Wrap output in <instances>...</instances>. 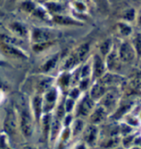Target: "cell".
Masks as SVG:
<instances>
[{
    "label": "cell",
    "mask_w": 141,
    "mask_h": 149,
    "mask_svg": "<svg viewBox=\"0 0 141 149\" xmlns=\"http://www.w3.org/2000/svg\"><path fill=\"white\" fill-rule=\"evenodd\" d=\"M60 36L59 31L50 28H33L31 33V39L33 43L53 42Z\"/></svg>",
    "instance_id": "obj_1"
},
{
    "label": "cell",
    "mask_w": 141,
    "mask_h": 149,
    "mask_svg": "<svg viewBox=\"0 0 141 149\" xmlns=\"http://www.w3.org/2000/svg\"><path fill=\"white\" fill-rule=\"evenodd\" d=\"M89 48H90V46L88 43H83L82 45H80L70 54V57L66 60L63 68L65 69H70V68H74L86 58V54H88Z\"/></svg>",
    "instance_id": "obj_2"
},
{
    "label": "cell",
    "mask_w": 141,
    "mask_h": 149,
    "mask_svg": "<svg viewBox=\"0 0 141 149\" xmlns=\"http://www.w3.org/2000/svg\"><path fill=\"white\" fill-rule=\"evenodd\" d=\"M20 127L24 137H30L33 132V123L27 109H23L21 112V119H20Z\"/></svg>",
    "instance_id": "obj_3"
},
{
    "label": "cell",
    "mask_w": 141,
    "mask_h": 149,
    "mask_svg": "<svg viewBox=\"0 0 141 149\" xmlns=\"http://www.w3.org/2000/svg\"><path fill=\"white\" fill-rule=\"evenodd\" d=\"M119 58L123 63L132 62L135 58V50L129 42H124L119 49Z\"/></svg>",
    "instance_id": "obj_4"
},
{
    "label": "cell",
    "mask_w": 141,
    "mask_h": 149,
    "mask_svg": "<svg viewBox=\"0 0 141 149\" xmlns=\"http://www.w3.org/2000/svg\"><path fill=\"white\" fill-rule=\"evenodd\" d=\"M4 130L8 134L12 135L15 131H16V127H17V119H16V116L15 113H13V111L9 109L7 112L6 117L4 119Z\"/></svg>",
    "instance_id": "obj_5"
},
{
    "label": "cell",
    "mask_w": 141,
    "mask_h": 149,
    "mask_svg": "<svg viewBox=\"0 0 141 149\" xmlns=\"http://www.w3.org/2000/svg\"><path fill=\"white\" fill-rule=\"evenodd\" d=\"M8 28L12 33L14 35H16V37L26 38L28 36V33L27 27L22 22H18V21L12 22L11 24H9Z\"/></svg>",
    "instance_id": "obj_6"
},
{
    "label": "cell",
    "mask_w": 141,
    "mask_h": 149,
    "mask_svg": "<svg viewBox=\"0 0 141 149\" xmlns=\"http://www.w3.org/2000/svg\"><path fill=\"white\" fill-rule=\"evenodd\" d=\"M94 107V100L91 97H85L83 98L78 108V113L82 116L88 115Z\"/></svg>",
    "instance_id": "obj_7"
},
{
    "label": "cell",
    "mask_w": 141,
    "mask_h": 149,
    "mask_svg": "<svg viewBox=\"0 0 141 149\" xmlns=\"http://www.w3.org/2000/svg\"><path fill=\"white\" fill-rule=\"evenodd\" d=\"M46 10L47 12L57 14H64L65 6L60 1H47L45 3Z\"/></svg>",
    "instance_id": "obj_8"
},
{
    "label": "cell",
    "mask_w": 141,
    "mask_h": 149,
    "mask_svg": "<svg viewBox=\"0 0 141 149\" xmlns=\"http://www.w3.org/2000/svg\"><path fill=\"white\" fill-rule=\"evenodd\" d=\"M2 51L3 52V54H5L9 57L12 58H26V55L18 48H15V46L12 45H8L6 43H2Z\"/></svg>",
    "instance_id": "obj_9"
},
{
    "label": "cell",
    "mask_w": 141,
    "mask_h": 149,
    "mask_svg": "<svg viewBox=\"0 0 141 149\" xmlns=\"http://www.w3.org/2000/svg\"><path fill=\"white\" fill-rule=\"evenodd\" d=\"M53 21L57 24L61 25H74V26H79L81 25V22L77 21V19H74L68 15L65 14H57L53 15Z\"/></svg>",
    "instance_id": "obj_10"
},
{
    "label": "cell",
    "mask_w": 141,
    "mask_h": 149,
    "mask_svg": "<svg viewBox=\"0 0 141 149\" xmlns=\"http://www.w3.org/2000/svg\"><path fill=\"white\" fill-rule=\"evenodd\" d=\"M93 76L95 78H101L105 72V63L100 56L95 55L93 61Z\"/></svg>",
    "instance_id": "obj_11"
},
{
    "label": "cell",
    "mask_w": 141,
    "mask_h": 149,
    "mask_svg": "<svg viewBox=\"0 0 141 149\" xmlns=\"http://www.w3.org/2000/svg\"><path fill=\"white\" fill-rule=\"evenodd\" d=\"M97 134H98V130L96 127L95 125H90L86 127V129L84 132L83 138L86 141V143L92 145L94 144L97 138Z\"/></svg>",
    "instance_id": "obj_12"
},
{
    "label": "cell",
    "mask_w": 141,
    "mask_h": 149,
    "mask_svg": "<svg viewBox=\"0 0 141 149\" xmlns=\"http://www.w3.org/2000/svg\"><path fill=\"white\" fill-rule=\"evenodd\" d=\"M106 110L102 107H97L95 108L93 113L91 116V121L93 124H96V123H100L103 120L106 118Z\"/></svg>",
    "instance_id": "obj_13"
},
{
    "label": "cell",
    "mask_w": 141,
    "mask_h": 149,
    "mask_svg": "<svg viewBox=\"0 0 141 149\" xmlns=\"http://www.w3.org/2000/svg\"><path fill=\"white\" fill-rule=\"evenodd\" d=\"M106 94V88L101 84H95L91 90V97L93 100H97L101 98Z\"/></svg>",
    "instance_id": "obj_14"
},
{
    "label": "cell",
    "mask_w": 141,
    "mask_h": 149,
    "mask_svg": "<svg viewBox=\"0 0 141 149\" xmlns=\"http://www.w3.org/2000/svg\"><path fill=\"white\" fill-rule=\"evenodd\" d=\"M107 67L110 69H117L120 67V58L115 52H110L107 56Z\"/></svg>",
    "instance_id": "obj_15"
},
{
    "label": "cell",
    "mask_w": 141,
    "mask_h": 149,
    "mask_svg": "<svg viewBox=\"0 0 141 149\" xmlns=\"http://www.w3.org/2000/svg\"><path fill=\"white\" fill-rule=\"evenodd\" d=\"M101 98H102V107L106 110L107 108H112L113 107H115L116 103V97L112 93H106Z\"/></svg>",
    "instance_id": "obj_16"
},
{
    "label": "cell",
    "mask_w": 141,
    "mask_h": 149,
    "mask_svg": "<svg viewBox=\"0 0 141 149\" xmlns=\"http://www.w3.org/2000/svg\"><path fill=\"white\" fill-rule=\"evenodd\" d=\"M101 84H110V85H113V84H120L123 78H121L119 75H115V74H106L103 75L101 77Z\"/></svg>",
    "instance_id": "obj_17"
},
{
    "label": "cell",
    "mask_w": 141,
    "mask_h": 149,
    "mask_svg": "<svg viewBox=\"0 0 141 149\" xmlns=\"http://www.w3.org/2000/svg\"><path fill=\"white\" fill-rule=\"evenodd\" d=\"M51 127H50V132H51V138L52 140L55 139L57 137V135L60 132L61 129V123H60V119L58 118H55L53 121H51Z\"/></svg>",
    "instance_id": "obj_18"
},
{
    "label": "cell",
    "mask_w": 141,
    "mask_h": 149,
    "mask_svg": "<svg viewBox=\"0 0 141 149\" xmlns=\"http://www.w3.org/2000/svg\"><path fill=\"white\" fill-rule=\"evenodd\" d=\"M36 5L35 3H34V2H32V1H31V0H27V1H24L22 3V4H21V8H22V10L24 11V12L26 13H32L33 11L35 10Z\"/></svg>",
    "instance_id": "obj_19"
},
{
    "label": "cell",
    "mask_w": 141,
    "mask_h": 149,
    "mask_svg": "<svg viewBox=\"0 0 141 149\" xmlns=\"http://www.w3.org/2000/svg\"><path fill=\"white\" fill-rule=\"evenodd\" d=\"M33 109L35 113L36 118H39L41 113V107H42V100L40 97H36L33 99Z\"/></svg>",
    "instance_id": "obj_20"
},
{
    "label": "cell",
    "mask_w": 141,
    "mask_h": 149,
    "mask_svg": "<svg viewBox=\"0 0 141 149\" xmlns=\"http://www.w3.org/2000/svg\"><path fill=\"white\" fill-rule=\"evenodd\" d=\"M83 127H84V123H83L82 120H75L73 122V125H72V133H73V136L78 135L82 131Z\"/></svg>",
    "instance_id": "obj_21"
},
{
    "label": "cell",
    "mask_w": 141,
    "mask_h": 149,
    "mask_svg": "<svg viewBox=\"0 0 141 149\" xmlns=\"http://www.w3.org/2000/svg\"><path fill=\"white\" fill-rule=\"evenodd\" d=\"M57 59H58V57L57 56H55L52 58L51 59H49L47 62H46V63L43 65L42 68H43V71L44 72H49L51 70H53V68H55V66L57 63Z\"/></svg>",
    "instance_id": "obj_22"
},
{
    "label": "cell",
    "mask_w": 141,
    "mask_h": 149,
    "mask_svg": "<svg viewBox=\"0 0 141 149\" xmlns=\"http://www.w3.org/2000/svg\"><path fill=\"white\" fill-rule=\"evenodd\" d=\"M111 48V40L108 39L100 45V50L102 55H107L110 54Z\"/></svg>",
    "instance_id": "obj_23"
},
{
    "label": "cell",
    "mask_w": 141,
    "mask_h": 149,
    "mask_svg": "<svg viewBox=\"0 0 141 149\" xmlns=\"http://www.w3.org/2000/svg\"><path fill=\"white\" fill-rule=\"evenodd\" d=\"M53 42H41V43H35L33 46V50L36 52H41L47 48H49L52 44Z\"/></svg>",
    "instance_id": "obj_24"
},
{
    "label": "cell",
    "mask_w": 141,
    "mask_h": 149,
    "mask_svg": "<svg viewBox=\"0 0 141 149\" xmlns=\"http://www.w3.org/2000/svg\"><path fill=\"white\" fill-rule=\"evenodd\" d=\"M57 98V91L55 89L48 90L46 94V101L48 103H53Z\"/></svg>",
    "instance_id": "obj_25"
},
{
    "label": "cell",
    "mask_w": 141,
    "mask_h": 149,
    "mask_svg": "<svg viewBox=\"0 0 141 149\" xmlns=\"http://www.w3.org/2000/svg\"><path fill=\"white\" fill-rule=\"evenodd\" d=\"M134 48H135V52H137L138 54L141 55V35L138 34L134 38Z\"/></svg>",
    "instance_id": "obj_26"
},
{
    "label": "cell",
    "mask_w": 141,
    "mask_h": 149,
    "mask_svg": "<svg viewBox=\"0 0 141 149\" xmlns=\"http://www.w3.org/2000/svg\"><path fill=\"white\" fill-rule=\"evenodd\" d=\"M52 83H53V79L50 78H47L41 81V83H40V84H39V87H40V88H41L42 91H44V90H48L49 89V88H50V86L52 85Z\"/></svg>",
    "instance_id": "obj_27"
},
{
    "label": "cell",
    "mask_w": 141,
    "mask_h": 149,
    "mask_svg": "<svg viewBox=\"0 0 141 149\" xmlns=\"http://www.w3.org/2000/svg\"><path fill=\"white\" fill-rule=\"evenodd\" d=\"M119 28L120 33L124 36H128L131 33V28L125 24H119Z\"/></svg>",
    "instance_id": "obj_28"
},
{
    "label": "cell",
    "mask_w": 141,
    "mask_h": 149,
    "mask_svg": "<svg viewBox=\"0 0 141 149\" xmlns=\"http://www.w3.org/2000/svg\"><path fill=\"white\" fill-rule=\"evenodd\" d=\"M124 18L128 21H132L135 18V10L133 8L126 10L124 13Z\"/></svg>",
    "instance_id": "obj_29"
},
{
    "label": "cell",
    "mask_w": 141,
    "mask_h": 149,
    "mask_svg": "<svg viewBox=\"0 0 141 149\" xmlns=\"http://www.w3.org/2000/svg\"><path fill=\"white\" fill-rule=\"evenodd\" d=\"M74 106V99H71V98H68L66 101V104H65V110L66 112H70L73 108Z\"/></svg>",
    "instance_id": "obj_30"
},
{
    "label": "cell",
    "mask_w": 141,
    "mask_h": 149,
    "mask_svg": "<svg viewBox=\"0 0 141 149\" xmlns=\"http://www.w3.org/2000/svg\"><path fill=\"white\" fill-rule=\"evenodd\" d=\"M90 73H91V68H90L89 65L85 66L82 69V76L83 78L88 77L89 75H90Z\"/></svg>",
    "instance_id": "obj_31"
},
{
    "label": "cell",
    "mask_w": 141,
    "mask_h": 149,
    "mask_svg": "<svg viewBox=\"0 0 141 149\" xmlns=\"http://www.w3.org/2000/svg\"><path fill=\"white\" fill-rule=\"evenodd\" d=\"M69 79H70V78L68 77V75H64L63 77H62V78H61V84L67 86L68 83H69Z\"/></svg>",
    "instance_id": "obj_32"
},
{
    "label": "cell",
    "mask_w": 141,
    "mask_h": 149,
    "mask_svg": "<svg viewBox=\"0 0 141 149\" xmlns=\"http://www.w3.org/2000/svg\"><path fill=\"white\" fill-rule=\"evenodd\" d=\"M79 90L77 89V88H75V89H73L71 92H70V97L71 99H75V98H77V97L79 96Z\"/></svg>",
    "instance_id": "obj_33"
},
{
    "label": "cell",
    "mask_w": 141,
    "mask_h": 149,
    "mask_svg": "<svg viewBox=\"0 0 141 149\" xmlns=\"http://www.w3.org/2000/svg\"><path fill=\"white\" fill-rule=\"evenodd\" d=\"M87 86H88V80L87 79H85V80H83L82 82L80 84V87H81V89H86V88H87Z\"/></svg>",
    "instance_id": "obj_34"
},
{
    "label": "cell",
    "mask_w": 141,
    "mask_h": 149,
    "mask_svg": "<svg viewBox=\"0 0 141 149\" xmlns=\"http://www.w3.org/2000/svg\"><path fill=\"white\" fill-rule=\"evenodd\" d=\"M0 149H10L9 147H8L6 144L4 143V142H1L0 143Z\"/></svg>",
    "instance_id": "obj_35"
},
{
    "label": "cell",
    "mask_w": 141,
    "mask_h": 149,
    "mask_svg": "<svg viewBox=\"0 0 141 149\" xmlns=\"http://www.w3.org/2000/svg\"><path fill=\"white\" fill-rule=\"evenodd\" d=\"M76 149H86V148H85V146H84V145H79L78 147L76 148Z\"/></svg>",
    "instance_id": "obj_36"
},
{
    "label": "cell",
    "mask_w": 141,
    "mask_h": 149,
    "mask_svg": "<svg viewBox=\"0 0 141 149\" xmlns=\"http://www.w3.org/2000/svg\"><path fill=\"white\" fill-rule=\"evenodd\" d=\"M22 149H34L33 148H32V147H29V146H27V147H24Z\"/></svg>",
    "instance_id": "obj_37"
},
{
    "label": "cell",
    "mask_w": 141,
    "mask_h": 149,
    "mask_svg": "<svg viewBox=\"0 0 141 149\" xmlns=\"http://www.w3.org/2000/svg\"><path fill=\"white\" fill-rule=\"evenodd\" d=\"M47 1H61V0H46V2Z\"/></svg>",
    "instance_id": "obj_38"
},
{
    "label": "cell",
    "mask_w": 141,
    "mask_h": 149,
    "mask_svg": "<svg viewBox=\"0 0 141 149\" xmlns=\"http://www.w3.org/2000/svg\"><path fill=\"white\" fill-rule=\"evenodd\" d=\"M132 149H140V148H132Z\"/></svg>",
    "instance_id": "obj_39"
},
{
    "label": "cell",
    "mask_w": 141,
    "mask_h": 149,
    "mask_svg": "<svg viewBox=\"0 0 141 149\" xmlns=\"http://www.w3.org/2000/svg\"><path fill=\"white\" fill-rule=\"evenodd\" d=\"M115 149H123V148H115Z\"/></svg>",
    "instance_id": "obj_40"
},
{
    "label": "cell",
    "mask_w": 141,
    "mask_h": 149,
    "mask_svg": "<svg viewBox=\"0 0 141 149\" xmlns=\"http://www.w3.org/2000/svg\"><path fill=\"white\" fill-rule=\"evenodd\" d=\"M93 1H98V0H93Z\"/></svg>",
    "instance_id": "obj_41"
}]
</instances>
